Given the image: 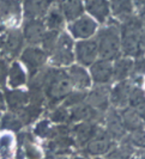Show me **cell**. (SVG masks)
Here are the masks:
<instances>
[{
	"mask_svg": "<svg viewBox=\"0 0 145 159\" xmlns=\"http://www.w3.org/2000/svg\"><path fill=\"white\" fill-rule=\"evenodd\" d=\"M72 84L64 68L46 66L43 68V93L46 97V110L59 105L72 92Z\"/></svg>",
	"mask_w": 145,
	"mask_h": 159,
	"instance_id": "cell-1",
	"label": "cell"
},
{
	"mask_svg": "<svg viewBox=\"0 0 145 159\" xmlns=\"http://www.w3.org/2000/svg\"><path fill=\"white\" fill-rule=\"evenodd\" d=\"M121 50L126 56L140 57L145 52V29L139 19L131 17L122 22L120 29Z\"/></svg>",
	"mask_w": 145,
	"mask_h": 159,
	"instance_id": "cell-2",
	"label": "cell"
},
{
	"mask_svg": "<svg viewBox=\"0 0 145 159\" xmlns=\"http://www.w3.org/2000/svg\"><path fill=\"white\" fill-rule=\"evenodd\" d=\"M96 43L98 55L102 60H116L121 53L120 28L115 24H110L101 29L97 34Z\"/></svg>",
	"mask_w": 145,
	"mask_h": 159,
	"instance_id": "cell-3",
	"label": "cell"
},
{
	"mask_svg": "<svg viewBox=\"0 0 145 159\" xmlns=\"http://www.w3.org/2000/svg\"><path fill=\"white\" fill-rule=\"evenodd\" d=\"M24 47L25 42L21 28L6 29L2 32V46H1L0 57H2L10 64L15 60H18Z\"/></svg>",
	"mask_w": 145,
	"mask_h": 159,
	"instance_id": "cell-4",
	"label": "cell"
},
{
	"mask_svg": "<svg viewBox=\"0 0 145 159\" xmlns=\"http://www.w3.org/2000/svg\"><path fill=\"white\" fill-rule=\"evenodd\" d=\"M48 60L53 67L58 68H63L64 66H71L73 64L74 60L73 40L68 34L60 32L57 44L53 52L49 54Z\"/></svg>",
	"mask_w": 145,
	"mask_h": 159,
	"instance_id": "cell-5",
	"label": "cell"
},
{
	"mask_svg": "<svg viewBox=\"0 0 145 159\" xmlns=\"http://www.w3.org/2000/svg\"><path fill=\"white\" fill-rule=\"evenodd\" d=\"M18 61L26 70L28 75H32L47 66L48 55L39 46H26L22 50Z\"/></svg>",
	"mask_w": 145,
	"mask_h": 159,
	"instance_id": "cell-6",
	"label": "cell"
},
{
	"mask_svg": "<svg viewBox=\"0 0 145 159\" xmlns=\"http://www.w3.org/2000/svg\"><path fill=\"white\" fill-rule=\"evenodd\" d=\"M18 151L23 159H46L42 145L39 140L32 135L29 128H24L19 133H17Z\"/></svg>",
	"mask_w": 145,
	"mask_h": 159,
	"instance_id": "cell-7",
	"label": "cell"
},
{
	"mask_svg": "<svg viewBox=\"0 0 145 159\" xmlns=\"http://www.w3.org/2000/svg\"><path fill=\"white\" fill-rule=\"evenodd\" d=\"M22 17V0H0V19L6 29L19 28Z\"/></svg>",
	"mask_w": 145,
	"mask_h": 159,
	"instance_id": "cell-8",
	"label": "cell"
},
{
	"mask_svg": "<svg viewBox=\"0 0 145 159\" xmlns=\"http://www.w3.org/2000/svg\"><path fill=\"white\" fill-rule=\"evenodd\" d=\"M113 145L114 141L107 134L105 127H101L100 125H95L94 136L85 145V151L90 156H94L97 158L100 156H105L109 152V150L113 147Z\"/></svg>",
	"mask_w": 145,
	"mask_h": 159,
	"instance_id": "cell-9",
	"label": "cell"
},
{
	"mask_svg": "<svg viewBox=\"0 0 145 159\" xmlns=\"http://www.w3.org/2000/svg\"><path fill=\"white\" fill-rule=\"evenodd\" d=\"M21 30L26 46H40L47 28L43 19H28L24 20Z\"/></svg>",
	"mask_w": 145,
	"mask_h": 159,
	"instance_id": "cell-10",
	"label": "cell"
},
{
	"mask_svg": "<svg viewBox=\"0 0 145 159\" xmlns=\"http://www.w3.org/2000/svg\"><path fill=\"white\" fill-rule=\"evenodd\" d=\"M98 55L97 43L94 40H82L74 48V59L82 66H91Z\"/></svg>",
	"mask_w": 145,
	"mask_h": 159,
	"instance_id": "cell-11",
	"label": "cell"
},
{
	"mask_svg": "<svg viewBox=\"0 0 145 159\" xmlns=\"http://www.w3.org/2000/svg\"><path fill=\"white\" fill-rule=\"evenodd\" d=\"M105 132L109 135V138L113 141H121L126 136V130L124 128L122 121H121V115L115 108L108 109V112L105 114Z\"/></svg>",
	"mask_w": 145,
	"mask_h": 159,
	"instance_id": "cell-12",
	"label": "cell"
},
{
	"mask_svg": "<svg viewBox=\"0 0 145 159\" xmlns=\"http://www.w3.org/2000/svg\"><path fill=\"white\" fill-rule=\"evenodd\" d=\"M28 72L18 60H15L8 64L7 78H6V89L16 90L23 89L28 84Z\"/></svg>",
	"mask_w": 145,
	"mask_h": 159,
	"instance_id": "cell-13",
	"label": "cell"
},
{
	"mask_svg": "<svg viewBox=\"0 0 145 159\" xmlns=\"http://www.w3.org/2000/svg\"><path fill=\"white\" fill-rule=\"evenodd\" d=\"M4 97L6 103V110L17 114L29 104V95L24 89H4Z\"/></svg>",
	"mask_w": 145,
	"mask_h": 159,
	"instance_id": "cell-14",
	"label": "cell"
},
{
	"mask_svg": "<svg viewBox=\"0 0 145 159\" xmlns=\"http://www.w3.org/2000/svg\"><path fill=\"white\" fill-rule=\"evenodd\" d=\"M96 28L97 24L92 18L88 16H82L78 19L73 20V23L70 24L68 30L71 32L73 39L87 40L95 34Z\"/></svg>",
	"mask_w": 145,
	"mask_h": 159,
	"instance_id": "cell-15",
	"label": "cell"
},
{
	"mask_svg": "<svg viewBox=\"0 0 145 159\" xmlns=\"http://www.w3.org/2000/svg\"><path fill=\"white\" fill-rule=\"evenodd\" d=\"M50 2L48 0H23L22 11L24 20L28 19H43L47 15Z\"/></svg>",
	"mask_w": 145,
	"mask_h": 159,
	"instance_id": "cell-16",
	"label": "cell"
},
{
	"mask_svg": "<svg viewBox=\"0 0 145 159\" xmlns=\"http://www.w3.org/2000/svg\"><path fill=\"white\" fill-rule=\"evenodd\" d=\"M109 96L110 89L107 85H98L90 93L87 95V104L98 111L103 112L109 108Z\"/></svg>",
	"mask_w": 145,
	"mask_h": 159,
	"instance_id": "cell-17",
	"label": "cell"
},
{
	"mask_svg": "<svg viewBox=\"0 0 145 159\" xmlns=\"http://www.w3.org/2000/svg\"><path fill=\"white\" fill-rule=\"evenodd\" d=\"M132 80H122L110 91L109 103H112L115 109H124L129 104V97L133 88ZM138 85V84H137Z\"/></svg>",
	"mask_w": 145,
	"mask_h": 159,
	"instance_id": "cell-18",
	"label": "cell"
},
{
	"mask_svg": "<svg viewBox=\"0 0 145 159\" xmlns=\"http://www.w3.org/2000/svg\"><path fill=\"white\" fill-rule=\"evenodd\" d=\"M17 134L0 129V159H17Z\"/></svg>",
	"mask_w": 145,
	"mask_h": 159,
	"instance_id": "cell-19",
	"label": "cell"
},
{
	"mask_svg": "<svg viewBox=\"0 0 145 159\" xmlns=\"http://www.w3.org/2000/svg\"><path fill=\"white\" fill-rule=\"evenodd\" d=\"M90 78L94 80V83L98 85H105L113 79V66L110 61H95L90 67Z\"/></svg>",
	"mask_w": 145,
	"mask_h": 159,
	"instance_id": "cell-20",
	"label": "cell"
},
{
	"mask_svg": "<svg viewBox=\"0 0 145 159\" xmlns=\"http://www.w3.org/2000/svg\"><path fill=\"white\" fill-rule=\"evenodd\" d=\"M95 125L88 122H79L74 123L71 127V136L76 147H85V145L90 141L94 136Z\"/></svg>",
	"mask_w": 145,
	"mask_h": 159,
	"instance_id": "cell-21",
	"label": "cell"
},
{
	"mask_svg": "<svg viewBox=\"0 0 145 159\" xmlns=\"http://www.w3.org/2000/svg\"><path fill=\"white\" fill-rule=\"evenodd\" d=\"M66 72H67V75L70 78L71 84H72V88H76L79 91H83V90L91 86V78L88 74V72L84 70L83 66L71 65Z\"/></svg>",
	"mask_w": 145,
	"mask_h": 159,
	"instance_id": "cell-22",
	"label": "cell"
},
{
	"mask_svg": "<svg viewBox=\"0 0 145 159\" xmlns=\"http://www.w3.org/2000/svg\"><path fill=\"white\" fill-rule=\"evenodd\" d=\"M44 111H46L44 107L28 104L21 111L17 112V115H18V117L21 120V122L23 123L24 128H30L35 122H37L42 117V115H43Z\"/></svg>",
	"mask_w": 145,
	"mask_h": 159,
	"instance_id": "cell-23",
	"label": "cell"
},
{
	"mask_svg": "<svg viewBox=\"0 0 145 159\" xmlns=\"http://www.w3.org/2000/svg\"><path fill=\"white\" fill-rule=\"evenodd\" d=\"M43 23L46 25L47 30H55V31H61V29L65 25V17L59 7V5H50L47 15L43 18Z\"/></svg>",
	"mask_w": 145,
	"mask_h": 159,
	"instance_id": "cell-24",
	"label": "cell"
},
{
	"mask_svg": "<svg viewBox=\"0 0 145 159\" xmlns=\"http://www.w3.org/2000/svg\"><path fill=\"white\" fill-rule=\"evenodd\" d=\"M121 121L126 132H134L144 128V121L131 108H124L120 112Z\"/></svg>",
	"mask_w": 145,
	"mask_h": 159,
	"instance_id": "cell-25",
	"label": "cell"
},
{
	"mask_svg": "<svg viewBox=\"0 0 145 159\" xmlns=\"http://www.w3.org/2000/svg\"><path fill=\"white\" fill-rule=\"evenodd\" d=\"M85 7L89 13L92 15L101 23H105L110 13L109 4L107 0H87Z\"/></svg>",
	"mask_w": 145,
	"mask_h": 159,
	"instance_id": "cell-26",
	"label": "cell"
},
{
	"mask_svg": "<svg viewBox=\"0 0 145 159\" xmlns=\"http://www.w3.org/2000/svg\"><path fill=\"white\" fill-rule=\"evenodd\" d=\"M58 5L61 10L65 19L70 22L76 20L79 17H82L83 11H84L81 0H61Z\"/></svg>",
	"mask_w": 145,
	"mask_h": 159,
	"instance_id": "cell-27",
	"label": "cell"
},
{
	"mask_svg": "<svg viewBox=\"0 0 145 159\" xmlns=\"http://www.w3.org/2000/svg\"><path fill=\"white\" fill-rule=\"evenodd\" d=\"M53 127L54 125L48 119H40L37 122H35L31 127L29 128L32 135L35 136L39 141H47L53 135Z\"/></svg>",
	"mask_w": 145,
	"mask_h": 159,
	"instance_id": "cell-28",
	"label": "cell"
},
{
	"mask_svg": "<svg viewBox=\"0 0 145 159\" xmlns=\"http://www.w3.org/2000/svg\"><path fill=\"white\" fill-rule=\"evenodd\" d=\"M0 129L12 132V133L17 134V133H19L21 130L24 129V126L21 122V120H19L17 114L6 110L0 116Z\"/></svg>",
	"mask_w": 145,
	"mask_h": 159,
	"instance_id": "cell-29",
	"label": "cell"
},
{
	"mask_svg": "<svg viewBox=\"0 0 145 159\" xmlns=\"http://www.w3.org/2000/svg\"><path fill=\"white\" fill-rule=\"evenodd\" d=\"M133 67V61L131 57H118L113 66V79L118 81L126 80V78L131 75Z\"/></svg>",
	"mask_w": 145,
	"mask_h": 159,
	"instance_id": "cell-30",
	"label": "cell"
},
{
	"mask_svg": "<svg viewBox=\"0 0 145 159\" xmlns=\"http://www.w3.org/2000/svg\"><path fill=\"white\" fill-rule=\"evenodd\" d=\"M110 6L114 16L122 22L132 17L133 12L132 0H110Z\"/></svg>",
	"mask_w": 145,
	"mask_h": 159,
	"instance_id": "cell-31",
	"label": "cell"
},
{
	"mask_svg": "<svg viewBox=\"0 0 145 159\" xmlns=\"http://www.w3.org/2000/svg\"><path fill=\"white\" fill-rule=\"evenodd\" d=\"M133 151L134 148L124 139L119 141L118 145H113V147L105 156V159H129L133 156Z\"/></svg>",
	"mask_w": 145,
	"mask_h": 159,
	"instance_id": "cell-32",
	"label": "cell"
},
{
	"mask_svg": "<svg viewBox=\"0 0 145 159\" xmlns=\"http://www.w3.org/2000/svg\"><path fill=\"white\" fill-rule=\"evenodd\" d=\"M47 119L53 123V125H63V123H68L70 119V111L68 109L59 104L57 107H54L53 109L48 110V117Z\"/></svg>",
	"mask_w": 145,
	"mask_h": 159,
	"instance_id": "cell-33",
	"label": "cell"
},
{
	"mask_svg": "<svg viewBox=\"0 0 145 159\" xmlns=\"http://www.w3.org/2000/svg\"><path fill=\"white\" fill-rule=\"evenodd\" d=\"M59 35H60V32L59 31H55V30H47L46 34H44V36H43V39L41 41V48H42V50L49 56V54L53 52V49L55 47V44H57L58 42V39H59Z\"/></svg>",
	"mask_w": 145,
	"mask_h": 159,
	"instance_id": "cell-34",
	"label": "cell"
},
{
	"mask_svg": "<svg viewBox=\"0 0 145 159\" xmlns=\"http://www.w3.org/2000/svg\"><path fill=\"white\" fill-rule=\"evenodd\" d=\"M125 140L133 147V148H140L145 150V129H139L131 132L129 135L125 136Z\"/></svg>",
	"mask_w": 145,
	"mask_h": 159,
	"instance_id": "cell-35",
	"label": "cell"
},
{
	"mask_svg": "<svg viewBox=\"0 0 145 159\" xmlns=\"http://www.w3.org/2000/svg\"><path fill=\"white\" fill-rule=\"evenodd\" d=\"M87 95H88V93L82 92V91L71 92V93L63 101V104H61V105H64L67 109H70V108H72V107H76V105H78V104L83 103V101H85V98H87Z\"/></svg>",
	"mask_w": 145,
	"mask_h": 159,
	"instance_id": "cell-36",
	"label": "cell"
},
{
	"mask_svg": "<svg viewBox=\"0 0 145 159\" xmlns=\"http://www.w3.org/2000/svg\"><path fill=\"white\" fill-rule=\"evenodd\" d=\"M145 74V59L137 57L136 61H133V67L131 75L133 80H142V77Z\"/></svg>",
	"mask_w": 145,
	"mask_h": 159,
	"instance_id": "cell-37",
	"label": "cell"
},
{
	"mask_svg": "<svg viewBox=\"0 0 145 159\" xmlns=\"http://www.w3.org/2000/svg\"><path fill=\"white\" fill-rule=\"evenodd\" d=\"M8 62L0 57V90H4L6 88V78H7Z\"/></svg>",
	"mask_w": 145,
	"mask_h": 159,
	"instance_id": "cell-38",
	"label": "cell"
},
{
	"mask_svg": "<svg viewBox=\"0 0 145 159\" xmlns=\"http://www.w3.org/2000/svg\"><path fill=\"white\" fill-rule=\"evenodd\" d=\"M138 19H139V22H140V24H142V26H143V28L145 29V5L142 8H140Z\"/></svg>",
	"mask_w": 145,
	"mask_h": 159,
	"instance_id": "cell-39",
	"label": "cell"
},
{
	"mask_svg": "<svg viewBox=\"0 0 145 159\" xmlns=\"http://www.w3.org/2000/svg\"><path fill=\"white\" fill-rule=\"evenodd\" d=\"M66 159H87V158H84L83 156H79V154H77V156H71V157H68V158H66Z\"/></svg>",
	"mask_w": 145,
	"mask_h": 159,
	"instance_id": "cell-40",
	"label": "cell"
},
{
	"mask_svg": "<svg viewBox=\"0 0 145 159\" xmlns=\"http://www.w3.org/2000/svg\"><path fill=\"white\" fill-rule=\"evenodd\" d=\"M5 30H6V28H5V25H4V23H2V20L0 19V34H2Z\"/></svg>",
	"mask_w": 145,
	"mask_h": 159,
	"instance_id": "cell-41",
	"label": "cell"
},
{
	"mask_svg": "<svg viewBox=\"0 0 145 159\" xmlns=\"http://www.w3.org/2000/svg\"><path fill=\"white\" fill-rule=\"evenodd\" d=\"M134 2H136L137 5H139V6H140V5L144 6L145 5V0H134Z\"/></svg>",
	"mask_w": 145,
	"mask_h": 159,
	"instance_id": "cell-42",
	"label": "cell"
},
{
	"mask_svg": "<svg viewBox=\"0 0 145 159\" xmlns=\"http://www.w3.org/2000/svg\"><path fill=\"white\" fill-rule=\"evenodd\" d=\"M48 1L50 2V4H54V2H55V4H59L61 0H48Z\"/></svg>",
	"mask_w": 145,
	"mask_h": 159,
	"instance_id": "cell-43",
	"label": "cell"
},
{
	"mask_svg": "<svg viewBox=\"0 0 145 159\" xmlns=\"http://www.w3.org/2000/svg\"><path fill=\"white\" fill-rule=\"evenodd\" d=\"M129 159H143V158H142V156H132Z\"/></svg>",
	"mask_w": 145,
	"mask_h": 159,
	"instance_id": "cell-44",
	"label": "cell"
},
{
	"mask_svg": "<svg viewBox=\"0 0 145 159\" xmlns=\"http://www.w3.org/2000/svg\"><path fill=\"white\" fill-rule=\"evenodd\" d=\"M1 46H2V34H0V52H1Z\"/></svg>",
	"mask_w": 145,
	"mask_h": 159,
	"instance_id": "cell-45",
	"label": "cell"
},
{
	"mask_svg": "<svg viewBox=\"0 0 145 159\" xmlns=\"http://www.w3.org/2000/svg\"><path fill=\"white\" fill-rule=\"evenodd\" d=\"M142 158L145 159V152H144V153H143V156H142Z\"/></svg>",
	"mask_w": 145,
	"mask_h": 159,
	"instance_id": "cell-46",
	"label": "cell"
},
{
	"mask_svg": "<svg viewBox=\"0 0 145 159\" xmlns=\"http://www.w3.org/2000/svg\"><path fill=\"white\" fill-rule=\"evenodd\" d=\"M96 159H105V158H100V157H97V158Z\"/></svg>",
	"mask_w": 145,
	"mask_h": 159,
	"instance_id": "cell-47",
	"label": "cell"
}]
</instances>
